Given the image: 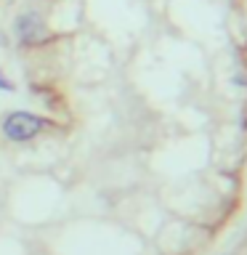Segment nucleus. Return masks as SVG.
<instances>
[{
    "mask_svg": "<svg viewBox=\"0 0 247 255\" xmlns=\"http://www.w3.org/2000/svg\"><path fill=\"white\" fill-rule=\"evenodd\" d=\"M13 32L19 37V43H24V45H35V43H45L48 40V27L37 11H24L16 16Z\"/></svg>",
    "mask_w": 247,
    "mask_h": 255,
    "instance_id": "obj_2",
    "label": "nucleus"
},
{
    "mask_svg": "<svg viewBox=\"0 0 247 255\" xmlns=\"http://www.w3.org/2000/svg\"><path fill=\"white\" fill-rule=\"evenodd\" d=\"M0 91H13V85L5 80V75H3V72H0Z\"/></svg>",
    "mask_w": 247,
    "mask_h": 255,
    "instance_id": "obj_3",
    "label": "nucleus"
},
{
    "mask_svg": "<svg viewBox=\"0 0 247 255\" xmlns=\"http://www.w3.org/2000/svg\"><path fill=\"white\" fill-rule=\"evenodd\" d=\"M48 125H51V123H48L45 117L19 109V112H8V115L3 117V123H0V130H3V135H5L8 141L24 143V141L37 138V135L43 133Z\"/></svg>",
    "mask_w": 247,
    "mask_h": 255,
    "instance_id": "obj_1",
    "label": "nucleus"
}]
</instances>
